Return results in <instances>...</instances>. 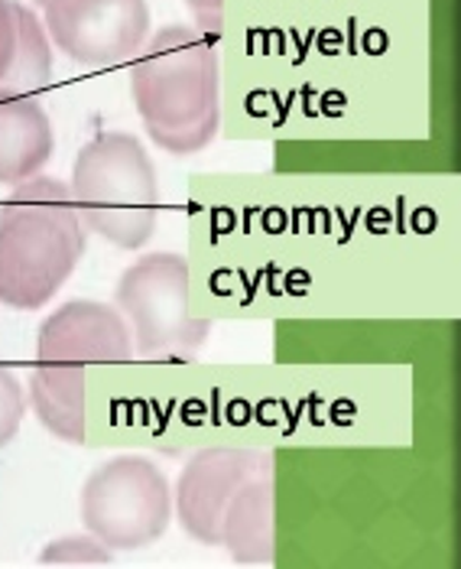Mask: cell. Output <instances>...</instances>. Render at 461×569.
Masks as SVG:
<instances>
[{"label":"cell","instance_id":"1","mask_svg":"<svg viewBox=\"0 0 461 569\" xmlns=\"http://www.w3.org/2000/svg\"><path fill=\"white\" fill-rule=\"evenodd\" d=\"M84 224L56 179H23L0 209V303L46 307L82 261Z\"/></svg>","mask_w":461,"mask_h":569},{"label":"cell","instance_id":"2","mask_svg":"<svg viewBox=\"0 0 461 569\" xmlns=\"http://www.w3.org/2000/svg\"><path fill=\"white\" fill-rule=\"evenodd\" d=\"M133 342L118 309L104 303H66L40 329L37 371L30 378L40 420L69 442L84 439V368L130 361Z\"/></svg>","mask_w":461,"mask_h":569},{"label":"cell","instance_id":"3","mask_svg":"<svg viewBox=\"0 0 461 569\" xmlns=\"http://www.w3.org/2000/svg\"><path fill=\"white\" fill-rule=\"evenodd\" d=\"M69 196L79 219L124 251L143 248L157 231V173L147 150L127 133H101L84 147Z\"/></svg>","mask_w":461,"mask_h":569},{"label":"cell","instance_id":"4","mask_svg":"<svg viewBox=\"0 0 461 569\" xmlns=\"http://www.w3.org/2000/svg\"><path fill=\"white\" fill-rule=\"evenodd\" d=\"M133 91L147 114L150 133L176 153L199 150L218 121V82L209 49L182 30L160 33L140 72H133Z\"/></svg>","mask_w":461,"mask_h":569},{"label":"cell","instance_id":"5","mask_svg":"<svg viewBox=\"0 0 461 569\" xmlns=\"http://www.w3.org/2000/svg\"><path fill=\"white\" fill-rule=\"evenodd\" d=\"M118 307L140 358H196L209 339L211 322L192 309V277L179 254L160 251L127 267Z\"/></svg>","mask_w":461,"mask_h":569},{"label":"cell","instance_id":"6","mask_svg":"<svg viewBox=\"0 0 461 569\" xmlns=\"http://www.w3.org/2000/svg\"><path fill=\"white\" fill-rule=\"evenodd\" d=\"M172 495L147 456H114L82 488V521L108 550H140L167 533Z\"/></svg>","mask_w":461,"mask_h":569},{"label":"cell","instance_id":"7","mask_svg":"<svg viewBox=\"0 0 461 569\" xmlns=\"http://www.w3.org/2000/svg\"><path fill=\"white\" fill-rule=\"evenodd\" d=\"M270 469V456L251 449H206L179 476L176 508L189 537L206 547H221V525L231 498L251 476Z\"/></svg>","mask_w":461,"mask_h":569},{"label":"cell","instance_id":"8","mask_svg":"<svg viewBox=\"0 0 461 569\" xmlns=\"http://www.w3.org/2000/svg\"><path fill=\"white\" fill-rule=\"evenodd\" d=\"M49 27L79 62H114L140 43L147 30L143 0H49Z\"/></svg>","mask_w":461,"mask_h":569},{"label":"cell","instance_id":"9","mask_svg":"<svg viewBox=\"0 0 461 569\" xmlns=\"http://www.w3.org/2000/svg\"><path fill=\"white\" fill-rule=\"evenodd\" d=\"M52 153L49 118L17 91H0V182L33 179Z\"/></svg>","mask_w":461,"mask_h":569},{"label":"cell","instance_id":"10","mask_svg":"<svg viewBox=\"0 0 461 569\" xmlns=\"http://www.w3.org/2000/svg\"><path fill=\"white\" fill-rule=\"evenodd\" d=\"M221 547L244 563L270 560V469L251 476L231 498L221 525Z\"/></svg>","mask_w":461,"mask_h":569},{"label":"cell","instance_id":"11","mask_svg":"<svg viewBox=\"0 0 461 569\" xmlns=\"http://www.w3.org/2000/svg\"><path fill=\"white\" fill-rule=\"evenodd\" d=\"M27 413V397L10 368H0V449L17 437L20 420Z\"/></svg>","mask_w":461,"mask_h":569}]
</instances>
